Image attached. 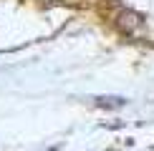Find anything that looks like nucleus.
Returning <instances> with one entry per match:
<instances>
[{
  "instance_id": "obj_1",
  "label": "nucleus",
  "mask_w": 154,
  "mask_h": 151,
  "mask_svg": "<svg viewBox=\"0 0 154 151\" xmlns=\"http://www.w3.org/2000/svg\"><path fill=\"white\" fill-rule=\"evenodd\" d=\"M142 15H137V13H131V10H124L119 15V28L124 30V33H134L137 28H142Z\"/></svg>"
}]
</instances>
